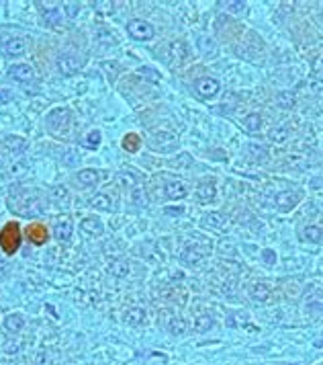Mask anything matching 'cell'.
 <instances>
[{"instance_id":"cell-1","label":"cell","mask_w":323,"mask_h":365,"mask_svg":"<svg viewBox=\"0 0 323 365\" xmlns=\"http://www.w3.org/2000/svg\"><path fill=\"white\" fill-rule=\"evenodd\" d=\"M10 207L16 213L29 215V218L41 215L47 209L45 203H43V197L37 191H19V193H14L12 199H10Z\"/></svg>"},{"instance_id":"cell-2","label":"cell","mask_w":323,"mask_h":365,"mask_svg":"<svg viewBox=\"0 0 323 365\" xmlns=\"http://www.w3.org/2000/svg\"><path fill=\"white\" fill-rule=\"evenodd\" d=\"M47 127L58 138L70 136V131H72V115H70V111H65V109H54L52 113L47 115Z\"/></svg>"},{"instance_id":"cell-3","label":"cell","mask_w":323,"mask_h":365,"mask_svg":"<svg viewBox=\"0 0 323 365\" xmlns=\"http://www.w3.org/2000/svg\"><path fill=\"white\" fill-rule=\"evenodd\" d=\"M0 248L6 255H14L21 248V226L16 222H8L0 230Z\"/></svg>"},{"instance_id":"cell-4","label":"cell","mask_w":323,"mask_h":365,"mask_svg":"<svg viewBox=\"0 0 323 365\" xmlns=\"http://www.w3.org/2000/svg\"><path fill=\"white\" fill-rule=\"evenodd\" d=\"M127 33H129V37L137 39V41H149L151 37H154V27H151V23H147V21L133 19L127 25Z\"/></svg>"},{"instance_id":"cell-5","label":"cell","mask_w":323,"mask_h":365,"mask_svg":"<svg viewBox=\"0 0 323 365\" xmlns=\"http://www.w3.org/2000/svg\"><path fill=\"white\" fill-rule=\"evenodd\" d=\"M27 52V41L23 37H8L0 41V54L6 58H19Z\"/></svg>"},{"instance_id":"cell-6","label":"cell","mask_w":323,"mask_h":365,"mask_svg":"<svg viewBox=\"0 0 323 365\" xmlns=\"http://www.w3.org/2000/svg\"><path fill=\"white\" fill-rule=\"evenodd\" d=\"M56 64H58L60 74H64V76H72V74H76V72L80 70L82 60H80L78 56H74V54H60V56H58V60H56Z\"/></svg>"},{"instance_id":"cell-7","label":"cell","mask_w":323,"mask_h":365,"mask_svg":"<svg viewBox=\"0 0 323 365\" xmlns=\"http://www.w3.org/2000/svg\"><path fill=\"white\" fill-rule=\"evenodd\" d=\"M149 146L154 150H174V148H178V140L176 136L168 134V131H160V134H156L149 140Z\"/></svg>"},{"instance_id":"cell-8","label":"cell","mask_w":323,"mask_h":365,"mask_svg":"<svg viewBox=\"0 0 323 365\" xmlns=\"http://www.w3.org/2000/svg\"><path fill=\"white\" fill-rule=\"evenodd\" d=\"M72 230H74V224H72V220L67 218V215H62V218H58L56 224H54V234H56V238L62 240V242H67V240H70Z\"/></svg>"},{"instance_id":"cell-9","label":"cell","mask_w":323,"mask_h":365,"mask_svg":"<svg viewBox=\"0 0 323 365\" xmlns=\"http://www.w3.org/2000/svg\"><path fill=\"white\" fill-rule=\"evenodd\" d=\"M196 92L200 94V96H205V98H211V96H215L217 92H219V89H221V85H219V80H215V78H200V80H196Z\"/></svg>"},{"instance_id":"cell-10","label":"cell","mask_w":323,"mask_h":365,"mask_svg":"<svg viewBox=\"0 0 323 365\" xmlns=\"http://www.w3.org/2000/svg\"><path fill=\"white\" fill-rule=\"evenodd\" d=\"M8 76L19 80V82H31L35 78V70H33L29 64H14L8 68Z\"/></svg>"},{"instance_id":"cell-11","label":"cell","mask_w":323,"mask_h":365,"mask_svg":"<svg viewBox=\"0 0 323 365\" xmlns=\"http://www.w3.org/2000/svg\"><path fill=\"white\" fill-rule=\"evenodd\" d=\"M164 195L168 199H172V201H176V199H184L186 195H189V185L182 181H172L168 182V185H164Z\"/></svg>"},{"instance_id":"cell-12","label":"cell","mask_w":323,"mask_h":365,"mask_svg":"<svg viewBox=\"0 0 323 365\" xmlns=\"http://www.w3.org/2000/svg\"><path fill=\"white\" fill-rule=\"evenodd\" d=\"M299 199H301V195L297 193V191H282V193H278L276 195V207L278 209H282V211H291L297 203H299Z\"/></svg>"},{"instance_id":"cell-13","label":"cell","mask_w":323,"mask_h":365,"mask_svg":"<svg viewBox=\"0 0 323 365\" xmlns=\"http://www.w3.org/2000/svg\"><path fill=\"white\" fill-rule=\"evenodd\" d=\"M47 228L43 226V224H39V222H35V224H29L27 226V238L33 242V244H45L47 242Z\"/></svg>"},{"instance_id":"cell-14","label":"cell","mask_w":323,"mask_h":365,"mask_svg":"<svg viewBox=\"0 0 323 365\" xmlns=\"http://www.w3.org/2000/svg\"><path fill=\"white\" fill-rule=\"evenodd\" d=\"M2 148L8 152H12V154H21V152L27 150V140L21 138V136H6L2 140Z\"/></svg>"},{"instance_id":"cell-15","label":"cell","mask_w":323,"mask_h":365,"mask_svg":"<svg viewBox=\"0 0 323 365\" xmlns=\"http://www.w3.org/2000/svg\"><path fill=\"white\" fill-rule=\"evenodd\" d=\"M39 8H41V12H43V19H45L47 25H60V21H62V10H60L56 4L45 6L43 2H39Z\"/></svg>"},{"instance_id":"cell-16","label":"cell","mask_w":323,"mask_h":365,"mask_svg":"<svg viewBox=\"0 0 323 365\" xmlns=\"http://www.w3.org/2000/svg\"><path fill=\"white\" fill-rule=\"evenodd\" d=\"M250 297H252L254 302H258V304H266L270 300V289H268V285L266 283H254L250 287Z\"/></svg>"},{"instance_id":"cell-17","label":"cell","mask_w":323,"mask_h":365,"mask_svg":"<svg viewBox=\"0 0 323 365\" xmlns=\"http://www.w3.org/2000/svg\"><path fill=\"white\" fill-rule=\"evenodd\" d=\"M80 228L86 232V234H92V236H100L105 232V226H103V222H100L98 218H84Z\"/></svg>"},{"instance_id":"cell-18","label":"cell","mask_w":323,"mask_h":365,"mask_svg":"<svg viewBox=\"0 0 323 365\" xmlns=\"http://www.w3.org/2000/svg\"><path fill=\"white\" fill-rule=\"evenodd\" d=\"M49 195H52V201H56L58 205L70 203V191H67L64 185H52L49 187Z\"/></svg>"},{"instance_id":"cell-19","label":"cell","mask_w":323,"mask_h":365,"mask_svg":"<svg viewBox=\"0 0 323 365\" xmlns=\"http://www.w3.org/2000/svg\"><path fill=\"white\" fill-rule=\"evenodd\" d=\"M217 189H215V182L213 181H207V182H200L196 187V197L200 199V203H209L211 199L215 197Z\"/></svg>"},{"instance_id":"cell-20","label":"cell","mask_w":323,"mask_h":365,"mask_svg":"<svg viewBox=\"0 0 323 365\" xmlns=\"http://www.w3.org/2000/svg\"><path fill=\"white\" fill-rule=\"evenodd\" d=\"M223 224H225V218H223V213H219V211L205 213V215H202V220H200V226L202 228H213V230L221 228Z\"/></svg>"},{"instance_id":"cell-21","label":"cell","mask_w":323,"mask_h":365,"mask_svg":"<svg viewBox=\"0 0 323 365\" xmlns=\"http://www.w3.org/2000/svg\"><path fill=\"white\" fill-rule=\"evenodd\" d=\"M180 259H182L184 265H191V267H193V265L202 261V251H198L196 246H186L182 251V255H180Z\"/></svg>"},{"instance_id":"cell-22","label":"cell","mask_w":323,"mask_h":365,"mask_svg":"<svg viewBox=\"0 0 323 365\" xmlns=\"http://www.w3.org/2000/svg\"><path fill=\"white\" fill-rule=\"evenodd\" d=\"M25 326V318L21 316V314H8V316L4 318V328L8 330V333H21Z\"/></svg>"},{"instance_id":"cell-23","label":"cell","mask_w":323,"mask_h":365,"mask_svg":"<svg viewBox=\"0 0 323 365\" xmlns=\"http://www.w3.org/2000/svg\"><path fill=\"white\" fill-rule=\"evenodd\" d=\"M198 49H200V54L207 56V58H215V56H217V45H215V41H213L211 37H207V35H200V37H198Z\"/></svg>"},{"instance_id":"cell-24","label":"cell","mask_w":323,"mask_h":365,"mask_svg":"<svg viewBox=\"0 0 323 365\" xmlns=\"http://www.w3.org/2000/svg\"><path fill=\"white\" fill-rule=\"evenodd\" d=\"M276 105L282 107V109H293L297 105V96L293 91H284V92H278L276 94Z\"/></svg>"},{"instance_id":"cell-25","label":"cell","mask_w":323,"mask_h":365,"mask_svg":"<svg viewBox=\"0 0 323 365\" xmlns=\"http://www.w3.org/2000/svg\"><path fill=\"white\" fill-rule=\"evenodd\" d=\"M78 181H80V185H84V187H92V185H96V182H98V173L94 169H84V171L78 173Z\"/></svg>"},{"instance_id":"cell-26","label":"cell","mask_w":323,"mask_h":365,"mask_svg":"<svg viewBox=\"0 0 323 365\" xmlns=\"http://www.w3.org/2000/svg\"><path fill=\"white\" fill-rule=\"evenodd\" d=\"M90 205L96 207V209H100V211H111V209H113L111 199H109V195H105V193H96V195L90 199Z\"/></svg>"},{"instance_id":"cell-27","label":"cell","mask_w":323,"mask_h":365,"mask_svg":"<svg viewBox=\"0 0 323 365\" xmlns=\"http://www.w3.org/2000/svg\"><path fill=\"white\" fill-rule=\"evenodd\" d=\"M60 158H62V162L65 164V167H78L80 160H82V154L78 150H74V148H67V150H64V154Z\"/></svg>"},{"instance_id":"cell-28","label":"cell","mask_w":323,"mask_h":365,"mask_svg":"<svg viewBox=\"0 0 323 365\" xmlns=\"http://www.w3.org/2000/svg\"><path fill=\"white\" fill-rule=\"evenodd\" d=\"M121 146H123L125 152H137L139 146H141V138H139L137 134H127V136L123 138Z\"/></svg>"},{"instance_id":"cell-29","label":"cell","mask_w":323,"mask_h":365,"mask_svg":"<svg viewBox=\"0 0 323 365\" xmlns=\"http://www.w3.org/2000/svg\"><path fill=\"white\" fill-rule=\"evenodd\" d=\"M211 326H213V316H209V314H200V316L194 318L196 333H207V330H211Z\"/></svg>"},{"instance_id":"cell-30","label":"cell","mask_w":323,"mask_h":365,"mask_svg":"<svg viewBox=\"0 0 323 365\" xmlns=\"http://www.w3.org/2000/svg\"><path fill=\"white\" fill-rule=\"evenodd\" d=\"M168 328H170V333H172V335L182 337V335H186V320L180 318V316H174L172 320H170Z\"/></svg>"},{"instance_id":"cell-31","label":"cell","mask_w":323,"mask_h":365,"mask_svg":"<svg viewBox=\"0 0 323 365\" xmlns=\"http://www.w3.org/2000/svg\"><path fill=\"white\" fill-rule=\"evenodd\" d=\"M109 271L113 273V275H117V277H127L129 275V265L125 263V261H113L111 265H109Z\"/></svg>"},{"instance_id":"cell-32","label":"cell","mask_w":323,"mask_h":365,"mask_svg":"<svg viewBox=\"0 0 323 365\" xmlns=\"http://www.w3.org/2000/svg\"><path fill=\"white\" fill-rule=\"evenodd\" d=\"M172 54H174V58L178 60V62H182V60H186L189 58V47H186V43L182 41V39H178V41H174L172 45Z\"/></svg>"},{"instance_id":"cell-33","label":"cell","mask_w":323,"mask_h":365,"mask_svg":"<svg viewBox=\"0 0 323 365\" xmlns=\"http://www.w3.org/2000/svg\"><path fill=\"white\" fill-rule=\"evenodd\" d=\"M98 144H100V131L98 129H92L90 134H86V136H84V140H82V146L90 148V150H96Z\"/></svg>"},{"instance_id":"cell-34","label":"cell","mask_w":323,"mask_h":365,"mask_svg":"<svg viewBox=\"0 0 323 365\" xmlns=\"http://www.w3.org/2000/svg\"><path fill=\"white\" fill-rule=\"evenodd\" d=\"M248 152H250V156L256 160V162H264L266 158H268V154H266V148L264 146H260V144H250L248 146Z\"/></svg>"},{"instance_id":"cell-35","label":"cell","mask_w":323,"mask_h":365,"mask_svg":"<svg viewBox=\"0 0 323 365\" xmlns=\"http://www.w3.org/2000/svg\"><path fill=\"white\" fill-rule=\"evenodd\" d=\"M244 125H246V129H250V131H258V129L262 127V115H260V113H250L248 117L244 119Z\"/></svg>"},{"instance_id":"cell-36","label":"cell","mask_w":323,"mask_h":365,"mask_svg":"<svg viewBox=\"0 0 323 365\" xmlns=\"http://www.w3.org/2000/svg\"><path fill=\"white\" fill-rule=\"evenodd\" d=\"M305 240L319 244V242L323 240V232H321V228H317V226H307V228H305Z\"/></svg>"},{"instance_id":"cell-37","label":"cell","mask_w":323,"mask_h":365,"mask_svg":"<svg viewBox=\"0 0 323 365\" xmlns=\"http://www.w3.org/2000/svg\"><path fill=\"white\" fill-rule=\"evenodd\" d=\"M117 181H119V185H121V187L131 189V191L137 187V179H135V175H131V173H121Z\"/></svg>"},{"instance_id":"cell-38","label":"cell","mask_w":323,"mask_h":365,"mask_svg":"<svg viewBox=\"0 0 323 365\" xmlns=\"http://www.w3.org/2000/svg\"><path fill=\"white\" fill-rule=\"evenodd\" d=\"M143 320H145V310H141V308H131L127 312V322L129 324H141Z\"/></svg>"},{"instance_id":"cell-39","label":"cell","mask_w":323,"mask_h":365,"mask_svg":"<svg viewBox=\"0 0 323 365\" xmlns=\"http://www.w3.org/2000/svg\"><path fill=\"white\" fill-rule=\"evenodd\" d=\"M268 140L274 142V144H284L288 140V131L284 127H278V129H272L268 134Z\"/></svg>"},{"instance_id":"cell-40","label":"cell","mask_w":323,"mask_h":365,"mask_svg":"<svg viewBox=\"0 0 323 365\" xmlns=\"http://www.w3.org/2000/svg\"><path fill=\"white\" fill-rule=\"evenodd\" d=\"M131 199H133V201L137 203V205H145V203H147V195H145L141 189H137V187L131 191Z\"/></svg>"},{"instance_id":"cell-41","label":"cell","mask_w":323,"mask_h":365,"mask_svg":"<svg viewBox=\"0 0 323 365\" xmlns=\"http://www.w3.org/2000/svg\"><path fill=\"white\" fill-rule=\"evenodd\" d=\"M225 6H227L229 12H242L246 8V2L244 0H231V2H227Z\"/></svg>"},{"instance_id":"cell-42","label":"cell","mask_w":323,"mask_h":365,"mask_svg":"<svg viewBox=\"0 0 323 365\" xmlns=\"http://www.w3.org/2000/svg\"><path fill=\"white\" fill-rule=\"evenodd\" d=\"M262 259L268 263V265H272V263H276V255L272 253V251H262Z\"/></svg>"},{"instance_id":"cell-43","label":"cell","mask_w":323,"mask_h":365,"mask_svg":"<svg viewBox=\"0 0 323 365\" xmlns=\"http://www.w3.org/2000/svg\"><path fill=\"white\" fill-rule=\"evenodd\" d=\"M98 41H107V43H115V37H111V33H107V31H98Z\"/></svg>"},{"instance_id":"cell-44","label":"cell","mask_w":323,"mask_h":365,"mask_svg":"<svg viewBox=\"0 0 323 365\" xmlns=\"http://www.w3.org/2000/svg\"><path fill=\"white\" fill-rule=\"evenodd\" d=\"M25 167H27V164H25V162H19V164H14V167H12V171H10V173H12V175H25V171H27Z\"/></svg>"},{"instance_id":"cell-45","label":"cell","mask_w":323,"mask_h":365,"mask_svg":"<svg viewBox=\"0 0 323 365\" xmlns=\"http://www.w3.org/2000/svg\"><path fill=\"white\" fill-rule=\"evenodd\" d=\"M164 211H166L168 215H182V213H184V209H182V207H166Z\"/></svg>"},{"instance_id":"cell-46","label":"cell","mask_w":323,"mask_h":365,"mask_svg":"<svg viewBox=\"0 0 323 365\" xmlns=\"http://www.w3.org/2000/svg\"><path fill=\"white\" fill-rule=\"evenodd\" d=\"M10 96H12V94H10L8 91H0V105L8 103V101H10Z\"/></svg>"},{"instance_id":"cell-47","label":"cell","mask_w":323,"mask_h":365,"mask_svg":"<svg viewBox=\"0 0 323 365\" xmlns=\"http://www.w3.org/2000/svg\"><path fill=\"white\" fill-rule=\"evenodd\" d=\"M65 8H67V12H70V14H72V16H74V14H76V12H78V4H74V2H70V4H67V6H65Z\"/></svg>"},{"instance_id":"cell-48","label":"cell","mask_w":323,"mask_h":365,"mask_svg":"<svg viewBox=\"0 0 323 365\" xmlns=\"http://www.w3.org/2000/svg\"><path fill=\"white\" fill-rule=\"evenodd\" d=\"M319 25L323 27V4H321V8H319Z\"/></svg>"},{"instance_id":"cell-49","label":"cell","mask_w":323,"mask_h":365,"mask_svg":"<svg viewBox=\"0 0 323 365\" xmlns=\"http://www.w3.org/2000/svg\"><path fill=\"white\" fill-rule=\"evenodd\" d=\"M315 347H323V341H317V343H315Z\"/></svg>"},{"instance_id":"cell-50","label":"cell","mask_w":323,"mask_h":365,"mask_svg":"<svg viewBox=\"0 0 323 365\" xmlns=\"http://www.w3.org/2000/svg\"><path fill=\"white\" fill-rule=\"evenodd\" d=\"M321 365H323V363H321Z\"/></svg>"}]
</instances>
